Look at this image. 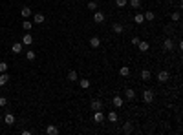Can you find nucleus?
<instances>
[{
    "mask_svg": "<svg viewBox=\"0 0 183 135\" xmlns=\"http://www.w3.org/2000/svg\"><path fill=\"white\" fill-rule=\"evenodd\" d=\"M90 108L93 109V111H97V109H101V108H103V102H101V101H97V99H93V101L90 102Z\"/></svg>",
    "mask_w": 183,
    "mask_h": 135,
    "instance_id": "17",
    "label": "nucleus"
},
{
    "mask_svg": "<svg viewBox=\"0 0 183 135\" xmlns=\"http://www.w3.org/2000/svg\"><path fill=\"white\" fill-rule=\"evenodd\" d=\"M7 68H9V66H7V62H0V73H6V71H7Z\"/></svg>",
    "mask_w": 183,
    "mask_h": 135,
    "instance_id": "33",
    "label": "nucleus"
},
{
    "mask_svg": "<svg viewBox=\"0 0 183 135\" xmlns=\"http://www.w3.org/2000/svg\"><path fill=\"white\" fill-rule=\"evenodd\" d=\"M132 130H134V126H132V122H125V124H123V132H125V133H130L132 132Z\"/></svg>",
    "mask_w": 183,
    "mask_h": 135,
    "instance_id": "28",
    "label": "nucleus"
},
{
    "mask_svg": "<svg viewBox=\"0 0 183 135\" xmlns=\"http://www.w3.org/2000/svg\"><path fill=\"white\" fill-rule=\"evenodd\" d=\"M112 104L115 108H121L123 104H125V101H123V97H119V95H113V99H112Z\"/></svg>",
    "mask_w": 183,
    "mask_h": 135,
    "instance_id": "11",
    "label": "nucleus"
},
{
    "mask_svg": "<svg viewBox=\"0 0 183 135\" xmlns=\"http://www.w3.org/2000/svg\"><path fill=\"white\" fill-rule=\"evenodd\" d=\"M163 49H165V51H172V49H174L172 38H165V40H163Z\"/></svg>",
    "mask_w": 183,
    "mask_h": 135,
    "instance_id": "6",
    "label": "nucleus"
},
{
    "mask_svg": "<svg viewBox=\"0 0 183 135\" xmlns=\"http://www.w3.org/2000/svg\"><path fill=\"white\" fill-rule=\"evenodd\" d=\"M88 9H90V11H97V9H99V4L95 2V0H90V2H88Z\"/></svg>",
    "mask_w": 183,
    "mask_h": 135,
    "instance_id": "26",
    "label": "nucleus"
},
{
    "mask_svg": "<svg viewBox=\"0 0 183 135\" xmlns=\"http://www.w3.org/2000/svg\"><path fill=\"white\" fill-rule=\"evenodd\" d=\"M105 119H108V122H117V113L115 111H110Z\"/></svg>",
    "mask_w": 183,
    "mask_h": 135,
    "instance_id": "25",
    "label": "nucleus"
},
{
    "mask_svg": "<svg viewBox=\"0 0 183 135\" xmlns=\"http://www.w3.org/2000/svg\"><path fill=\"white\" fill-rule=\"evenodd\" d=\"M26 58H28L29 62H33V60H35V58H37L35 51H31V49H26Z\"/></svg>",
    "mask_w": 183,
    "mask_h": 135,
    "instance_id": "22",
    "label": "nucleus"
},
{
    "mask_svg": "<svg viewBox=\"0 0 183 135\" xmlns=\"http://www.w3.org/2000/svg\"><path fill=\"white\" fill-rule=\"evenodd\" d=\"M141 4H143L141 0H130V2H128V6H130L132 9H139V7H141Z\"/></svg>",
    "mask_w": 183,
    "mask_h": 135,
    "instance_id": "23",
    "label": "nucleus"
},
{
    "mask_svg": "<svg viewBox=\"0 0 183 135\" xmlns=\"http://www.w3.org/2000/svg\"><path fill=\"white\" fill-rule=\"evenodd\" d=\"M93 122H97V124L105 122V113H103L101 109H97V111H95V115H93Z\"/></svg>",
    "mask_w": 183,
    "mask_h": 135,
    "instance_id": "5",
    "label": "nucleus"
},
{
    "mask_svg": "<svg viewBox=\"0 0 183 135\" xmlns=\"http://www.w3.org/2000/svg\"><path fill=\"white\" fill-rule=\"evenodd\" d=\"M33 132H31V130H22V135H31Z\"/></svg>",
    "mask_w": 183,
    "mask_h": 135,
    "instance_id": "36",
    "label": "nucleus"
},
{
    "mask_svg": "<svg viewBox=\"0 0 183 135\" xmlns=\"http://www.w3.org/2000/svg\"><path fill=\"white\" fill-rule=\"evenodd\" d=\"M125 97L128 99V101H134V99H136V91H134V89H130V88H126L125 89Z\"/></svg>",
    "mask_w": 183,
    "mask_h": 135,
    "instance_id": "19",
    "label": "nucleus"
},
{
    "mask_svg": "<svg viewBox=\"0 0 183 135\" xmlns=\"http://www.w3.org/2000/svg\"><path fill=\"white\" fill-rule=\"evenodd\" d=\"M143 102L145 104L154 102V91H152V89H145V91H143Z\"/></svg>",
    "mask_w": 183,
    "mask_h": 135,
    "instance_id": "1",
    "label": "nucleus"
},
{
    "mask_svg": "<svg viewBox=\"0 0 183 135\" xmlns=\"http://www.w3.org/2000/svg\"><path fill=\"white\" fill-rule=\"evenodd\" d=\"M180 18H181V13H180V11H174V13H170V20H172V22H178Z\"/></svg>",
    "mask_w": 183,
    "mask_h": 135,
    "instance_id": "30",
    "label": "nucleus"
},
{
    "mask_svg": "<svg viewBox=\"0 0 183 135\" xmlns=\"http://www.w3.org/2000/svg\"><path fill=\"white\" fill-rule=\"evenodd\" d=\"M169 79H170V73L167 71V69H161V71L157 73V81H159V82H167Z\"/></svg>",
    "mask_w": 183,
    "mask_h": 135,
    "instance_id": "4",
    "label": "nucleus"
},
{
    "mask_svg": "<svg viewBox=\"0 0 183 135\" xmlns=\"http://www.w3.org/2000/svg\"><path fill=\"white\" fill-rule=\"evenodd\" d=\"M143 17H145V22H152V20L156 18V15H154V11H147Z\"/></svg>",
    "mask_w": 183,
    "mask_h": 135,
    "instance_id": "24",
    "label": "nucleus"
},
{
    "mask_svg": "<svg viewBox=\"0 0 183 135\" xmlns=\"http://www.w3.org/2000/svg\"><path fill=\"white\" fill-rule=\"evenodd\" d=\"M11 51L15 53V55H18V53H22L24 51V46H22V42H15L13 46H11Z\"/></svg>",
    "mask_w": 183,
    "mask_h": 135,
    "instance_id": "10",
    "label": "nucleus"
},
{
    "mask_svg": "<svg viewBox=\"0 0 183 135\" xmlns=\"http://www.w3.org/2000/svg\"><path fill=\"white\" fill-rule=\"evenodd\" d=\"M31 44H33V35H29V31H26V35L22 37V46L28 48V46H31Z\"/></svg>",
    "mask_w": 183,
    "mask_h": 135,
    "instance_id": "3",
    "label": "nucleus"
},
{
    "mask_svg": "<svg viewBox=\"0 0 183 135\" xmlns=\"http://www.w3.org/2000/svg\"><path fill=\"white\" fill-rule=\"evenodd\" d=\"M4 106H7V99L6 97H0V108H4Z\"/></svg>",
    "mask_w": 183,
    "mask_h": 135,
    "instance_id": "34",
    "label": "nucleus"
},
{
    "mask_svg": "<svg viewBox=\"0 0 183 135\" xmlns=\"http://www.w3.org/2000/svg\"><path fill=\"white\" fill-rule=\"evenodd\" d=\"M137 48H139V51H143V53H147L148 49H150V44H148L147 40H139V44H137Z\"/></svg>",
    "mask_w": 183,
    "mask_h": 135,
    "instance_id": "12",
    "label": "nucleus"
},
{
    "mask_svg": "<svg viewBox=\"0 0 183 135\" xmlns=\"http://www.w3.org/2000/svg\"><path fill=\"white\" fill-rule=\"evenodd\" d=\"M115 6L119 7V9H123V7L128 6V0H115Z\"/></svg>",
    "mask_w": 183,
    "mask_h": 135,
    "instance_id": "32",
    "label": "nucleus"
},
{
    "mask_svg": "<svg viewBox=\"0 0 183 135\" xmlns=\"http://www.w3.org/2000/svg\"><path fill=\"white\" fill-rule=\"evenodd\" d=\"M31 17H33V24H42L44 20H46V17H44L42 13H33Z\"/></svg>",
    "mask_w": 183,
    "mask_h": 135,
    "instance_id": "7",
    "label": "nucleus"
},
{
    "mask_svg": "<svg viewBox=\"0 0 183 135\" xmlns=\"http://www.w3.org/2000/svg\"><path fill=\"white\" fill-rule=\"evenodd\" d=\"M0 122H2V115H0Z\"/></svg>",
    "mask_w": 183,
    "mask_h": 135,
    "instance_id": "37",
    "label": "nucleus"
},
{
    "mask_svg": "<svg viewBox=\"0 0 183 135\" xmlns=\"http://www.w3.org/2000/svg\"><path fill=\"white\" fill-rule=\"evenodd\" d=\"M134 22H136V24H143V22H145L143 13H137V15H136V17H134Z\"/></svg>",
    "mask_w": 183,
    "mask_h": 135,
    "instance_id": "31",
    "label": "nucleus"
},
{
    "mask_svg": "<svg viewBox=\"0 0 183 135\" xmlns=\"http://www.w3.org/2000/svg\"><path fill=\"white\" fill-rule=\"evenodd\" d=\"M46 133H48V135H57V133H59V128L55 126V124H49V126L46 128Z\"/></svg>",
    "mask_w": 183,
    "mask_h": 135,
    "instance_id": "18",
    "label": "nucleus"
},
{
    "mask_svg": "<svg viewBox=\"0 0 183 135\" xmlns=\"http://www.w3.org/2000/svg\"><path fill=\"white\" fill-rule=\"evenodd\" d=\"M99 46H101V38H99V37H92V38H90V48L97 49Z\"/></svg>",
    "mask_w": 183,
    "mask_h": 135,
    "instance_id": "16",
    "label": "nucleus"
},
{
    "mask_svg": "<svg viewBox=\"0 0 183 135\" xmlns=\"http://www.w3.org/2000/svg\"><path fill=\"white\" fill-rule=\"evenodd\" d=\"M93 22H95V24H103V22H105V13L99 11V9L93 11Z\"/></svg>",
    "mask_w": 183,
    "mask_h": 135,
    "instance_id": "2",
    "label": "nucleus"
},
{
    "mask_svg": "<svg viewBox=\"0 0 183 135\" xmlns=\"http://www.w3.org/2000/svg\"><path fill=\"white\" fill-rule=\"evenodd\" d=\"M20 15H22L24 18H29V17L33 15V13H31V7H29V6H24V7L20 9Z\"/></svg>",
    "mask_w": 183,
    "mask_h": 135,
    "instance_id": "15",
    "label": "nucleus"
},
{
    "mask_svg": "<svg viewBox=\"0 0 183 135\" xmlns=\"http://www.w3.org/2000/svg\"><path fill=\"white\" fill-rule=\"evenodd\" d=\"M112 31L115 35H121L123 31H125V28H123V24H119V22H113L112 24Z\"/></svg>",
    "mask_w": 183,
    "mask_h": 135,
    "instance_id": "8",
    "label": "nucleus"
},
{
    "mask_svg": "<svg viewBox=\"0 0 183 135\" xmlns=\"http://www.w3.org/2000/svg\"><path fill=\"white\" fill-rule=\"evenodd\" d=\"M2 121L6 122V124H9V126H13V124H15V115H13V113H6V115L2 117Z\"/></svg>",
    "mask_w": 183,
    "mask_h": 135,
    "instance_id": "9",
    "label": "nucleus"
},
{
    "mask_svg": "<svg viewBox=\"0 0 183 135\" xmlns=\"http://www.w3.org/2000/svg\"><path fill=\"white\" fill-rule=\"evenodd\" d=\"M119 75H121V77H128V75H130V68H128V66H123V68L119 69Z\"/></svg>",
    "mask_w": 183,
    "mask_h": 135,
    "instance_id": "29",
    "label": "nucleus"
},
{
    "mask_svg": "<svg viewBox=\"0 0 183 135\" xmlns=\"http://www.w3.org/2000/svg\"><path fill=\"white\" fill-rule=\"evenodd\" d=\"M150 77H152V73H150V69H143V71H141V79H143V81H150Z\"/></svg>",
    "mask_w": 183,
    "mask_h": 135,
    "instance_id": "21",
    "label": "nucleus"
},
{
    "mask_svg": "<svg viewBox=\"0 0 183 135\" xmlns=\"http://www.w3.org/2000/svg\"><path fill=\"white\" fill-rule=\"evenodd\" d=\"M7 82H9V75H7V71H6V73H0V86H6Z\"/></svg>",
    "mask_w": 183,
    "mask_h": 135,
    "instance_id": "20",
    "label": "nucleus"
},
{
    "mask_svg": "<svg viewBox=\"0 0 183 135\" xmlns=\"http://www.w3.org/2000/svg\"><path fill=\"white\" fill-rule=\"evenodd\" d=\"M79 86L82 89H88L90 88V81H88V79H81V81H79Z\"/></svg>",
    "mask_w": 183,
    "mask_h": 135,
    "instance_id": "27",
    "label": "nucleus"
},
{
    "mask_svg": "<svg viewBox=\"0 0 183 135\" xmlns=\"http://www.w3.org/2000/svg\"><path fill=\"white\" fill-rule=\"evenodd\" d=\"M68 81L70 82H77L79 81V75H77L75 69H70V71H68Z\"/></svg>",
    "mask_w": 183,
    "mask_h": 135,
    "instance_id": "13",
    "label": "nucleus"
},
{
    "mask_svg": "<svg viewBox=\"0 0 183 135\" xmlns=\"http://www.w3.org/2000/svg\"><path fill=\"white\" fill-rule=\"evenodd\" d=\"M22 29H24V31H31V29H33V22L28 20V18H24V20H22Z\"/></svg>",
    "mask_w": 183,
    "mask_h": 135,
    "instance_id": "14",
    "label": "nucleus"
},
{
    "mask_svg": "<svg viewBox=\"0 0 183 135\" xmlns=\"http://www.w3.org/2000/svg\"><path fill=\"white\" fill-rule=\"evenodd\" d=\"M139 40H141L139 37H132V46H137V44H139Z\"/></svg>",
    "mask_w": 183,
    "mask_h": 135,
    "instance_id": "35",
    "label": "nucleus"
}]
</instances>
